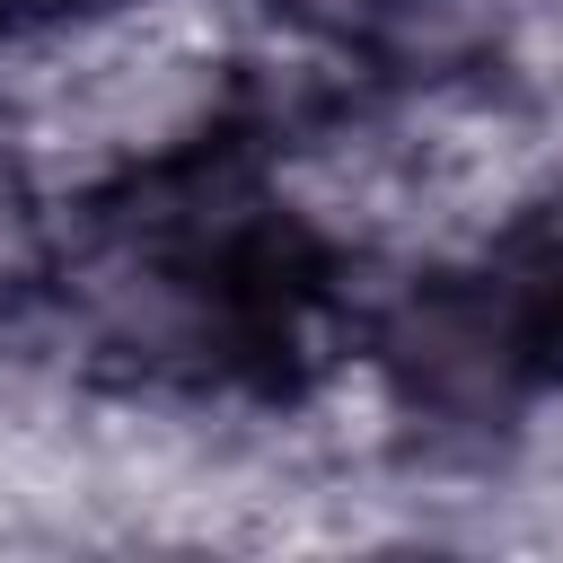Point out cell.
Segmentation results:
<instances>
[{
  "label": "cell",
  "instance_id": "cell-1",
  "mask_svg": "<svg viewBox=\"0 0 563 563\" xmlns=\"http://www.w3.org/2000/svg\"><path fill=\"white\" fill-rule=\"evenodd\" d=\"M466 343L493 378H563V202L493 246L466 299Z\"/></svg>",
  "mask_w": 563,
  "mask_h": 563
}]
</instances>
